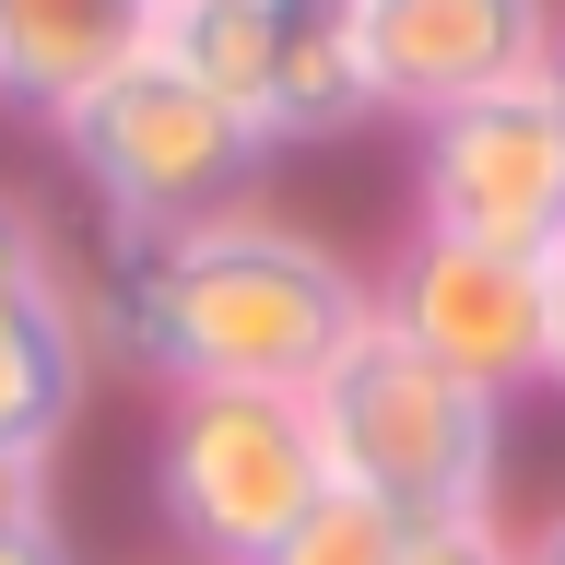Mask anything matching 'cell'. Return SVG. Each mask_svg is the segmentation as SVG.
Masks as SVG:
<instances>
[{
    "instance_id": "52a82bcc",
    "label": "cell",
    "mask_w": 565,
    "mask_h": 565,
    "mask_svg": "<svg viewBox=\"0 0 565 565\" xmlns=\"http://www.w3.org/2000/svg\"><path fill=\"white\" fill-rule=\"evenodd\" d=\"M353 35H365V83H377V118H448L471 95H507V83H542L565 35V0H353Z\"/></svg>"
},
{
    "instance_id": "2e32d148",
    "label": "cell",
    "mask_w": 565,
    "mask_h": 565,
    "mask_svg": "<svg viewBox=\"0 0 565 565\" xmlns=\"http://www.w3.org/2000/svg\"><path fill=\"white\" fill-rule=\"evenodd\" d=\"M0 565H83L60 542V519H24V530H0Z\"/></svg>"
},
{
    "instance_id": "d6986e66",
    "label": "cell",
    "mask_w": 565,
    "mask_h": 565,
    "mask_svg": "<svg viewBox=\"0 0 565 565\" xmlns=\"http://www.w3.org/2000/svg\"><path fill=\"white\" fill-rule=\"evenodd\" d=\"M153 12H212V0H153Z\"/></svg>"
},
{
    "instance_id": "9c48e42d",
    "label": "cell",
    "mask_w": 565,
    "mask_h": 565,
    "mask_svg": "<svg viewBox=\"0 0 565 565\" xmlns=\"http://www.w3.org/2000/svg\"><path fill=\"white\" fill-rule=\"evenodd\" d=\"M377 118V83H365V35H353V0H271V71H259V141L295 153V141H353Z\"/></svg>"
},
{
    "instance_id": "7a4b0ae2",
    "label": "cell",
    "mask_w": 565,
    "mask_h": 565,
    "mask_svg": "<svg viewBox=\"0 0 565 565\" xmlns=\"http://www.w3.org/2000/svg\"><path fill=\"white\" fill-rule=\"evenodd\" d=\"M307 424L330 483L377 494L401 530H448V519H494V471H507V401H483L471 377H448L436 353H413L365 307L330 365L307 377Z\"/></svg>"
},
{
    "instance_id": "30bf717a",
    "label": "cell",
    "mask_w": 565,
    "mask_h": 565,
    "mask_svg": "<svg viewBox=\"0 0 565 565\" xmlns=\"http://www.w3.org/2000/svg\"><path fill=\"white\" fill-rule=\"evenodd\" d=\"M95 307L83 295H47V307L24 318H0V448H35V459H60L71 413L95 401Z\"/></svg>"
},
{
    "instance_id": "5bb4252c",
    "label": "cell",
    "mask_w": 565,
    "mask_h": 565,
    "mask_svg": "<svg viewBox=\"0 0 565 565\" xmlns=\"http://www.w3.org/2000/svg\"><path fill=\"white\" fill-rule=\"evenodd\" d=\"M24 519H60V494H47L35 448H0V530H24Z\"/></svg>"
},
{
    "instance_id": "8fae6325",
    "label": "cell",
    "mask_w": 565,
    "mask_h": 565,
    "mask_svg": "<svg viewBox=\"0 0 565 565\" xmlns=\"http://www.w3.org/2000/svg\"><path fill=\"white\" fill-rule=\"evenodd\" d=\"M401 542L413 530L388 519L377 494H353V483H318L307 507H295V530H282L259 565H401Z\"/></svg>"
},
{
    "instance_id": "ba28073f",
    "label": "cell",
    "mask_w": 565,
    "mask_h": 565,
    "mask_svg": "<svg viewBox=\"0 0 565 565\" xmlns=\"http://www.w3.org/2000/svg\"><path fill=\"white\" fill-rule=\"evenodd\" d=\"M141 47H153V0H0V106L60 130Z\"/></svg>"
},
{
    "instance_id": "3957f363",
    "label": "cell",
    "mask_w": 565,
    "mask_h": 565,
    "mask_svg": "<svg viewBox=\"0 0 565 565\" xmlns=\"http://www.w3.org/2000/svg\"><path fill=\"white\" fill-rule=\"evenodd\" d=\"M60 153L83 166V189L106 201L118 236H166V224H201L224 201H259V166H271L259 118L224 106L212 83H189L177 60H153V47L60 118Z\"/></svg>"
},
{
    "instance_id": "ac0fdd59",
    "label": "cell",
    "mask_w": 565,
    "mask_h": 565,
    "mask_svg": "<svg viewBox=\"0 0 565 565\" xmlns=\"http://www.w3.org/2000/svg\"><path fill=\"white\" fill-rule=\"evenodd\" d=\"M542 95H554V118H565V35H554V71H542Z\"/></svg>"
},
{
    "instance_id": "e0dca14e",
    "label": "cell",
    "mask_w": 565,
    "mask_h": 565,
    "mask_svg": "<svg viewBox=\"0 0 565 565\" xmlns=\"http://www.w3.org/2000/svg\"><path fill=\"white\" fill-rule=\"evenodd\" d=\"M519 565H565V494H554V507H542V519L519 530Z\"/></svg>"
},
{
    "instance_id": "5b68a950",
    "label": "cell",
    "mask_w": 565,
    "mask_h": 565,
    "mask_svg": "<svg viewBox=\"0 0 565 565\" xmlns=\"http://www.w3.org/2000/svg\"><path fill=\"white\" fill-rule=\"evenodd\" d=\"M413 224L471 236L494 259H542L565 236V118L542 83L471 95L413 130Z\"/></svg>"
},
{
    "instance_id": "277c9868",
    "label": "cell",
    "mask_w": 565,
    "mask_h": 565,
    "mask_svg": "<svg viewBox=\"0 0 565 565\" xmlns=\"http://www.w3.org/2000/svg\"><path fill=\"white\" fill-rule=\"evenodd\" d=\"M330 483L307 388H166L153 413V507L189 565H259L295 507Z\"/></svg>"
},
{
    "instance_id": "4fadbf2b",
    "label": "cell",
    "mask_w": 565,
    "mask_h": 565,
    "mask_svg": "<svg viewBox=\"0 0 565 565\" xmlns=\"http://www.w3.org/2000/svg\"><path fill=\"white\" fill-rule=\"evenodd\" d=\"M401 565H519V530L507 519H448V530H413Z\"/></svg>"
},
{
    "instance_id": "6da1fadb",
    "label": "cell",
    "mask_w": 565,
    "mask_h": 565,
    "mask_svg": "<svg viewBox=\"0 0 565 565\" xmlns=\"http://www.w3.org/2000/svg\"><path fill=\"white\" fill-rule=\"evenodd\" d=\"M83 307H95V353L141 365L153 388H307L365 330L377 282L295 212L224 201L166 236H118L106 295Z\"/></svg>"
},
{
    "instance_id": "9a60e30c",
    "label": "cell",
    "mask_w": 565,
    "mask_h": 565,
    "mask_svg": "<svg viewBox=\"0 0 565 565\" xmlns=\"http://www.w3.org/2000/svg\"><path fill=\"white\" fill-rule=\"evenodd\" d=\"M542 388L565 401V236L542 247Z\"/></svg>"
},
{
    "instance_id": "8992f818",
    "label": "cell",
    "mask_w": 565,
    "mask_h": 565,
    "mask_svg": "<svg viewBox=\"0 0 565 565\" xmlns=\"http://www.w3.org/2000/svg\"><path fill=\"white\" fill-rule=\"evenodd\" d=\"M377 318L413 353H436L448 377H471L483 401H530L542 388V259H494L471 236H401L377 282Z\"/></svg>"
},
{
    "instance_id": "7c38bea8",
    "label": "cell",
    "mask_w": 565,
    "mask_h": 565,
    "mask_svg": "<svg viewBox=\"0 0 565 565\" xmlns=\"http://www.w3.org/2000/svg\"><path fill=\"white\" fill-rule=\"evenodd\" d=\"M47 295H71V271H60V247H47V212H35L24 189H0V318H24V307H47Z\"/></svg>"
}]
</instances>
